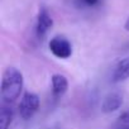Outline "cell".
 Wrapping results in <instances>:
<instances>
[{
  "mask_svg": "<svg viewBox=\"0 0 129 129\" xmlns=\"http://www.w3.org/2000/svg\"><path fill=\"white\" fill-rule=\"evenodd\" d=\"M24 87L23 74L15 67H8L2 79V99L5 104H12L20 98Z\"/></svg>",
  "mask_w": 129,
  "mask_h": 129,
  "instance_id": "6da1fadb",
  "label": "cell"
},
{
  "mask_svg": "<svg viewBox=\"0 0 129 129\" xmlns=\"http://www.w3.org/2000/svg\"><path fill=\"white\" fill-rule=\"evenodd\" d=\"M39 105H41V100L39 96L34 92L27 91L22 95L20 98V103L18 105V113L19 116L24 120H29L32 119L39 110Z\"/></svg>",
  "mask_w": 129,
  "mask_h": 129,
  "instance_id": "7a4b0ae2",
  "label": "cell"
},
{
  "mask_svg": "<svg viewBox=\"0 0 129 129\" xmlns=\"http://www.w3.org/2000/svg\"><path fill=\"white\" fill-rule=\"evenodd\" d=\"M51 53L59 59H67L72 56V44L71 42L61 36L53 37L48 43Z\"/></svg>",
  "mask_w": 129,
  "mask_h": 129,
  "instance_id": "3957f363",
  "label": "cell"
},
{
  "mask_svg": "<svg viewBox=\"0 0 129 129\" xmlns=\"http://www.w3.org/2000/svg\"><path fill=\"white\" fill-rule=\"evenodd\" d=\"M52 27H53V19H52L49 12L47 10V8L41 7L39 10H38L37 23H36V36H37V38L43 41Z\"/></svg>",
  "mask_w": 129,
  "mask_h": 129,
  "instance_id": "277c9868",
  "label": "cell"
},
{
  "mask_svg": "<svg viewBox=\"0 0 129 129\" xmlns=\"http://www.w3.org/2000/svg\"><path fill=\"white\" fill-rule=\"evenodd\" d=\"M123 105V95L120 92H110L108 94L103 103H101V111L104 114H111L116 110H119Z\"/></svg>",
  "mask_w": 129,
  "mask_h": 129,
  "instance_id": "5b68a950",
  "label": "cell"
},
{
  "mask_svg": "<svg viewBox=\"0 0 129 129\" xmlns=\"http://www.w3.org/2000/svg\"><path fill=\"white\" fill-rule=\"evenodd\" d=\"M51 87H52V95L56 99L62 98L69 90V81L61 74H54L51 77Z\"/></svg>",
  "mask_w": 129,
  "mask_h": 129,
  "instance_id": "8992f818",
  "label": "cell"
},
{
  "mask_svg": "<svg viewBox=\"0 0 129 129\" xmlns=\"http://www.w3.org/2000/svg\"><path fill=\"white\" fill-rule=\"evenodd\" d=\"M129 79V57H125L120 59L116 66L114 67L113 75H111V82L119 84Z\"/></svg>",
  "mask_w": 129,
  "mask_h": 129,
  "instance_id": "52a82bcc",
  "label": "cell"
},
{
  "mask_svg": "<svg viewBox=\"0 0 129 129\" xmlns=\"http://www.w3.org/2000/svg\"><path fill=\"white\" fill-rule=\"evenodd\" d=\"M13 118H14L13 110L9 106H3L2 114H0V129H9Z\"/></svg>",
  "mask_w": 129,
  "mask_h": 129,
  "instance_id": "ba28073f",
  "label": "cell"
},
{
  "mask_svg": "<svg viewBox=\"0 0 129 129\" xmlns=\"http://www.w3.org/2000/svg\"><path fill=\"white\" fill-rule=\"evenodd\" d=\"M114 129H129V109L118 118Z\"/></svg>",
  "mask_w": 129,
  "mask_h": 129,
  "instance_id": "9c48e42d",
  "label": "cell"
},
{
  "mask_svg": "<svg viewBox=\"0 0 129 129\" xmlns=\"http://www.w3.org/2000/svg\"><path fill=\"white\" fill-rule=\"evenodd\" d=\"M100 2H101V0H77V3H80L84 7H89V8H92V7L99 5Z\"/></svg>",
  "mask_w": 129,
  "mask_h": 129,
  "instance_id": "30bf717a",
  "label": "cell"
},
{
  "mask_svg": "<svg viewBox=\"0 0 129 129\" xmlns=\"http://www.w3.org/2000/svg\"><path fill=\"white\" fill-rule=\"evenodd\" d=\"M124 28H125V30L126 32H129V18L125 20V24H124Z\"/></svg>",
  "mask_w": 129,
  "mask_h": 129,
  "instance_id": "8fae6325",
  "label": "cell"
}]
</instances>
